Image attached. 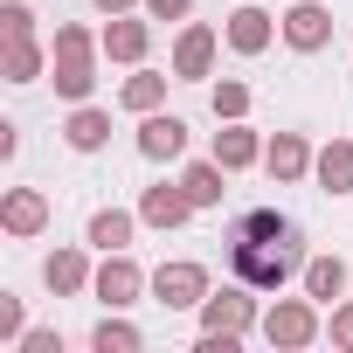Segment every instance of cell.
<instances>
[{"label": "cell", "instance_id": "6da1fadb", "mask_svg": "<svg viewBox=\"0 0 353 353\" xmlns=\"http://www.w3.org/2000/svg\"><path fill=\"white\" fill-rule=\"evenodd\" d=\"M229 270L250 291H284L291 277H305V236H298V222L277 215V208L236 215V229H229Z\"/></svg>", "mask_w": 353, "mask_h": 353}, {"label": "cell", "instance_id": "7a4b0ae2", "mask_svg": "<svg viewBox=\"0 0 353 353\" xmlns=\"http://www.w3.org/2000/svg\"><path fill=\"white\" fill-rule=\"evenodd\" d=\"M90 83H97V70H90V35L70 21V28H56V90H63L70 104H83Z\"/></svg>", "mask_w": 353, "mask_h": 353}, {"label": "cell", "instance_id": "3957f363", "mask_svg": "<svg viewBox=\"0 0 353 353\" xmlns=\"http://www.w3.org/2000/svg\"><path fill=\"white\" fill-rule=\"evenodd\" d=\"M152 298L166 305V312H201V298H208V270L201 263H159L152 270Z\"/></svg>", "mask_w": 353, "mask_h": 353}, {"label": "cell", "instance_id": "277c9868", "mask_svg": "<svg viewBox=\"0 0 353 353\" xmlns=\"http://www.w3.org/2000/svg\"><path fill=\"white\" fill-rule=\"evenodd\" d=\"M263 339H270V346H312V339H319V312H312L305 298H277L270 319H263Z\"/></svg>", "mask_w": 353, "mask_h": 353}, {"label": "cell", "instance_id": "5b68a950", "mask_svg": "<svg viewBox=\"0 0 353 353\" xmlns=\"http://www.w3.org/2000/svg\"><path fill=\"white\" fill-rule=\"evenodd\" d=\"M139 284H145V277H139V263H132L125 250H111V256H104V270L90 277V291H97L111 312H118V305H132V298H139Z\"/></svg>", "mask_w": 353, "mask_h": 353}, {"label": "cell", "instance_id": "8992f818", "mask_svg": "<svg viewBox=\"0 0 353 353\" xmlns=\"http://www.w3.org/2000/svg\"><path fill=\"white\" fill-rule=\"evenodd\" d=\"M284 42H291V49H305V56H312V49H325V42H332V14L319 8V0H298V8L284 14Z\"/></svg>", "mask_w": 353, "mask_h": 353}, {"label": "cell", "instance_id": "52a82bcc", "mask_svg": "<svg viewBox=\"0 0 353 353\" xmlns=\"http://www.w3.org/2000/svg\"><path fill=\"white\" fill-rule=\"evenodd\" d=\"M263 166H270V181H305V173H312V145L298 139V132H277L270 145H263Z\"/></svg>", "mask_w": 353, "mask_h": 353}, {"label": "cell", "instance_id": "ba28073f", "mask_svg": "<svg viewBox=\"0 0 353 353\" xmlns=\"http://www.w3.org/2000/svg\"><path fill=\"white\" fill-rule=\"evenodd\" d=\"M139 152H145V159H181V152H188V125L145 111V125H139Z\"/></svg>", "mask_w": 353, "mask_h": 353}, {"label": "cell", "instance_id": "9c48e42d", "mask_svg": "<svg viewBox=\"0 0 353 353\" xmlns=\"http://www.w3.org/2000/svg\"><path fill=\"white\" fill-rule=\"evenodd\" d=\"M256 305L243 291H222V298H201V332H250Z\"/></svg>", "mask_w": 353, "mask_h": 353}, {"label": "cell", "instance_id": "30bf717a", "mask_svg": "<svg viewBox=\"0 0 353 353\" xmlns=\"http://www.w3.org/2000/svg\"><path fill=\"white\" fill-rule=\"evenodd\" d=\"M188 215H194L188 188H145V201H139V222H152V229H181Z\"/></svg>", "mask_w": 353, "mask_h": 353}, {"label": "cell", "instance_id": "8fae6325", "mask_svg": "<svg viewBox=\"0 0 353 353\" xmlns=\"http://www.w3.org/2000/svg\"><path fill=\"white\" fill-rule=\"evenodd\" d=\"M215 63V28H181V42H173V77H208Z\"/></svg>", "mask_w": 353, "mask_h": 353}, {"label": "cell", "instance_id": "7c38bea8", "mask_svg": "<svg viewBox=\"0 0 353 353\" xmlns=\"http://www.w3.org/2000/svg\"><path fill=\"white\" fill-rule=\"evenodd\" d=\"M0 222H8V236H35V229L49 222V201H42L35 188H14L8 201H0Z\"/></svg>", "mask_w": 353, "mask_h": 353}, {"label": "cell", "instance_id": "4fadbf2b", "mask_svg": "<svg viewBox=\"0 0 353 353\" xmlns=\"http://www.w3.org/2000/svg\"><path fill=\"white\" fill-rule=\"evenodd\" d=\"M229 49L236 56H263L270 49V14L263 8H236L229 14Z\"/></svg>", "mask_w": 353, "mask_h": 353}, {"label": "cell", "instance_id": "5bb4252c", "mask_svg": "<svg viewBox=\"0 0 353 353\" xmlns=\"http://www.w3.org/2000/svg\"><path fill=\"white\" fill-rule=\"evenodd\" d=\"M312 173H319V188H325V194H353V145L332 139V145L312 159Z\"/></svg>", "mask_w": 353, "mask_h": 353}, {"label": "cell", "instance_id": "9a60e30c", "mask_svg": "<svg viewBox=\"0 0 353 353\" xmlns=\"http://www.w3.org/2000/svg\"><path fill=\"white\" fill-rule=\"evenodd\" d=\"M215 159H222L229 173H243V166H256V159H263V145H256V132H250V125H236V118H229V132H215Z\"/></svg>", "mask_w": 353, "mask_h": 353}, {"label": "cell", "instance_id": "2e32d148", "mask_svg": "<svg viewBox=\"0 0 353 353\" xmlns=\"http://www.w3.org/2000/svg\"><path fill=\"white\" fill-rule=\"evenodd\" d=\"M339 291H346V263H339V256H312V263H305V298L332 305Z\"/></svg>", "mask_w": 353, "mask_h": 353}, {"label": "cell", "instance_id": "e0dca14e", "mask_svg": "<svg viewBox=\"0 0 353 353\" xmlns=\"http://www.w3.org/2000/svg\"><path fill=\"white\" fill-rule=\"evenodd\" d=\"M222 173H229L222 159H201V166H188V173H181V188H188V201H194V208H215V201H222Z\"/></svg>", "mask_w": 353, "mask_h": 353}, {"label": "cell", "instance_id": "ac0fdd59", "mask_svg": "<svg viewBox=\"0 0 353 353\" xmlns=\"http://www.w3.org/2000/svg\"><path fill=\"white\" fill-rule=\"evenodd\" d=\"M104 56H111V63H139V56H145V21H118V14H111Z\"/></svg>", "mask_w": 353, "mask_h": 353}, {"label": "cell", "instance_id": "d6986e66", "mask_svg": "<svg viewBox=\"0 0 353 353\" xmlns=\"http://www.w3.org/2000/svg\"><path fill=\"white\" fill-rule=\"evenodd\" d=\"M63 139H70V145H77V152H97V145H104V139H111V118H104V111H90V104H83V111H70V125H63Z\"/></svg>", "mask_w": 353, "mask_h": 353}, {"label": "cell", "instance_id": "ffe728a7", "mask_svg": "<svg viewBox=\"0 0 353 353\" xmlns=\"http://www.w3.org/2000/svg\"><path fill=\"white\" fill-rule=\"evenodd\" d=\"M42 277H49V291H63V298H70V291H83V284H90V263H83L77 250H56V256L42 263Z\"/></svg>", "mask_w": 353, "mask_h": 353}, {"label": "cell", "instance_id": "44dd1931", "mask_svg": "<svg viewBox=\"0 0 353 353\" xmlns=\"http://www.w3.org/2000/svg\"><path fill=\"white\" fill-rule=\"evenodd\" d=\"M90 243H97L104 256H111V250H125V243H132V215H125V208H104V215H90Z\"/></svg>", "mask_w": 353, "mask_h": 353}, {"label": "cell", "instance_id": "7402d4cb", "mask_svg": "<svg viewBox=\"0 0 353 353\" xmlns=\"http://www.w3.org/2000/svg\"><path fill=\"white\" fill-rule=\"evenodd\" d=\"M125 111H159V97H166V77H152V70H139V77H125Z\"/></svg>", "mask_w": 353, "mask_h": 353}, {"label": "cell", "instance_id": "603a6c76", "mask_svg": "<svg viewBox=\"0 0 353 353\" xmlns=\"http://www.w3.org/2000/svg\"><path fill=\"white\" fill-rule=\"evenodd\" d=\"M42 77V49L21 35V42H8V83H35Z\"/></svg>", "mask_w": 353, "mask_h": 353}, {"label": "cell", "instance_id": "cb8c5ba5", "mask_svg": "<svg viewBox=\"0 0 353 353\" xmlns=\"http://www.w3.org/2000/svg\"><path fill=\"white\" fill-rule=\"evenodd\" d=\"M90 346H97V353H139V325H125V319H104V325L90 332Z\"/></svg>", "mask_w": 353, "mask_h": 353}, {"label": "cell", "instance_id": "d4e9b609", "mask_svg": "<svg viewBox=\"0 0 353 353\" xmlns=\"http://www.w3.org/2000/svg\"><path fill=\"white\" fill-rule=\"evenodd\" d=\"M250 111V90L243 83H215V118H243Z\"/></svg>", "mask_w": 353, "mask_h": 353}, {"label": "cell", "instance_id": "484cf974", "mask_svg": "<svg viewBox=\"0 0 353 353\" xmlns=\"http://www.w3.org/2000/svg\"><path fill=\"white\" fill-rule=\"evenodd\" d=\"M28 21H35V14H28V0H8V8H0V28H8V42H21Z\"/></svg>", "mask_w": 353, "mask_h": 353}, {"label": "cell", "instance_id": "4316f807", "mask_svg": "<svg viewBox=\"0 0 353 353\" xmlns=\"http://www.w3.org/2000/svg\"><path fill=\"white\" fill-rule=\"evenodd\" d=\"M0 339H21V298H0Z\"/></svg>", "mask_w": 353, "mask_h": 353}, {"label": "cell", "instance_id": "83f0119b", "mask_svg": "<svg viewBox=\"0 0 353 353\" xmlns=\"http://www.w3.org/2000/svg\"><path fill=\"white\" fill-rule=\"evenodd\" d=\"M188 8H194V0H145V14H152V21H181Z\"/></svg>", "mask_w": 353, "mask_h": 353}, {"label": "cell", "instance_id": "f1b7e54d", "mask_svg": "<svg viewBox=\"0 0 353 353\" xmlns=\"http://www.w3.org/2000/svg\"><path fill=\"white\" fill-rule=\"evenodd\" d=\"M332 346H346V353H353V305H339V312H332Z\"/></svg>", "mask_w": 353, "mask_h": 353}, {"label": "cell", "instance_id": "f546056e", "mask_svg": "<svg viewBox=\"0 0 353 353\" xmlns=\"http://www.w3.org/2000/svg\"><path fill=\"white\" fill-rule=\"evenodd\" d=\"M21 353H63L56 332H21Z\"/></svg>", "mask_w": 353, "mask_h": 353}, {"label": "cell", "instance_id": "4dcf8cb0", "mask_svg": "<svg viewBox=\"0 0 353 353\" xmlns=\"http://www.w3.org/2000/svg\"><path fill=\"white\" fill-rule=\"evenodd\" d=\"M97 8H104V14H125V8H132V0H97Z\"/></svg>", "mask_w": 353, "mask_h": 353}]
</instances>
